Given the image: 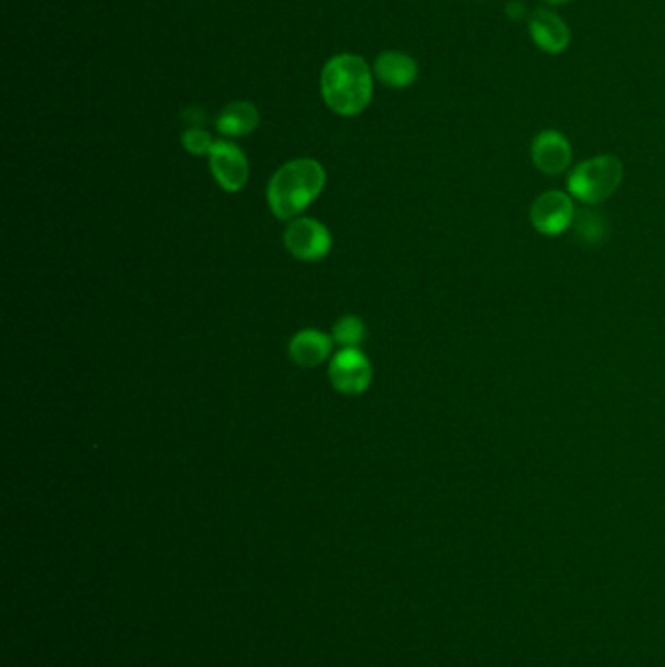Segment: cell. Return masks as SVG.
I'll list each match as a JSON object with an SVG mask.
<instances>
[{
    "label": "cell",
    "mask_w": 665,
    "mask_h": 667,
    "mask_svg": "<svg viewBox=\"0 0 665 667\" xmlns=\"http://www.w3.org/2000/svg\"><path fill=\"white\" fill-rule=\"evenodd\" d=\"M328 375L338 393L361 394L371 385L373 369L358 348H344L330 361Z\"/></svg>",
    "instance_id": "obj_5"
},
{
    "label": "cell",
    "mask_w": 665,
    "mask_h": 667,
    "mask_svg": "<svg viewBox=\"0 0 665 667\" xmlns=\"http://www.w3.org/2000/svg\"><path fill=\"white\" fill-rule=\"evenodd\" d=\"M574 204L564 192H545L531 207V222L541 234L556 237L574 222Z\"/></svg>",
    "instance_id": "obj_7"
},
{
    "label": "cell",
    "mask_w": 665,
    "mask_h": 667,
    "mask_svg": "<svg viewBox=\"0 0 665 667\" xmlns=\"http://www.w3.org/2000/svg\"><path fill=\"white\" fill-rule=\"evenodd\" d=\"M182 145L192 154H209L211 153L215 143L207 131L199 128H192L188 129V131H184V135H182Z\"/></svg>",
    "instance_id": "obj_15"
},
{
    "label": "cell",
    "mask_w": 665,
    "mask_h": 667,
    "mask_svg": "<svg viewBox=\"0 0 665 667\" xmlns=\"http://www.w3.org/2000/svg\"><path fill=\"white\" fill-rule=\"evenodd\" d=\"M373 69L353 53H340L328 61L320 75L325 103L338 116L351 118L366 110L373 98Z\"/></svg>",
    "instance_id": "obj_1"
},
{
    "label": "cell",
    "mask_w": 665,
    "mask_h": 667,
    "mask_svg": "<svg viewBox=\"0 0 665 667\" xmlns=\"http://www.w3.org/2000/svg\"><path fill=\"white\" fill-rule=\"evenodd\" d=\"M574 225H576L578 237L581 240H586V242L598 244V242H603L607 239V229L609 227H607L606 219L601 215L596 214V211L584 209V211L574 217Z\"/></svg>",
    "instance_id": "obj_13"
},
{
    "label": "cell",
    "mask_w": 665,
    "mask_h": 667,
    "mask_svg": "<svg viewBox=\"0 0 665 667\" xmlns=\"http://www.w3.org/2000/svg\"><path fill=\"white\" fill-rule=\"evenodd\" d=\"M209 164L215 181L225 192L235 194L247 186L250 164L247 154L242 153L235 143L217 141L209 153Z\"/></svg>",
    "instance_id": "obj_6"
},
{
    "label": "cell",
    "mask_w": 665,
    "mask_h": 667,
    "mask_svg": "<svg viewBox=\"0 0 665 667\" xmlns=\"http://www.w3.org/2000/svg\"><path fill=\"white\" fill-rule=\"evenodd\" d=\"M546 4H550V7H560V4H566V2H570V0H545Z\"/></svg>",
    "instance_id": "obj_17"
},
{
    "label": "cell",
    "mask_w": 665,
    "mask_h": 667,
    "mask_svg": "<svg viewBox=\"0 0 665 667\" xmlns=\"http://www.w3.org/2000/svg\"><path fill=\"white\" fill-rule=\"evenodd\" d=\"M326 174L313 158L283 164L268 186V201L277 219H293L305 211L325 188Z\"/></svg>",
    "instance_id": "obj_2"
},
{
    "label": "cell",
    "mask_w": 665,
    "mask_h": 667,
    "mask_svg": "<svg viewBox=\"0 0 665 667\" xmlns=\"http://www.w3.org/2000/svg\"><path fill=\"white\" fill-rule=\"evenodd\" d=\"M531 158L538 171L545 172L548 176L563 174L571 163L570 141L564 138L560 131L545 129L533 139Z\"/></svg>",
    "instance_id": "obj_9"
},
{
    "label": "cell",
    "mask_w": 665,
    "mask_h": 667,
    "mask_svg": "<svg viewBox=\"0 0 665 667\" xmlns=\"http://www.w3.org/2000/svg\"><path fill=\"white\" fill-rule=\"evenodd\" d=\"M332 353V340L320 330H303L295 334L290 343L291 360L301 368H316Z\"/></svg>",
    "instance_id": "obj_11"
},
{
    "label": "cell",
    "mask_w": 665,
    "mask_h": 667,
    "mask_svg": "<svg viewBox=\"0 0 665 667\" xmlns=\"http://www.w3.org/2000/svg\"><path fill=\"white\" fill-rule=\"evenodd\" d=\"M373 75L379 83L391 88H406L418 78V63L402 52H383L375 59Z\"/></svg>",
    "instance_id": "obj_10"
},
{
    "label": "cell",
    "mask_w": 665,
    "mask_h": 667,
    "mask_svg": "<svg viewBox=\"0 0 665 667\" xmlns=\"http://www.w3.org/2000/svg\"><path fill=\"white\" fill-rule=\"evenodd\" d=\"M285 247L291 254L305 262H316L332 249V237L316 219H295L285 231Z\"/></svg>",
    "instance_id": "obj_4"
},
{
    "label": "cell",
    "mask_w": 665,
    "mask_h": 667,
    "mask_svg": "<svg viewBox=\"0 0 665 667\" xmlns=\"http://www.w3.org/2000/svg\"><path fill=\"white\" fill-rule=\"evenodd\" d=\"M505 17L512 18L515 22H520L523 18H530L531 14L527 12V7L521 2V0H510L505 4Z\"/></svg>",
    "instance_id": "obj_16"
},
{
    "label": "cell",
    "mask_w": 665,
    "mask_h": 667,
    "mask_svg": "<svg viewBox=\"0 0 665 667\" xmlns=\"http://www.w3.org/2000/svg\"><path fill=\"white\" fill-rule=\"evenodd\" d=\"M623 182V163L613 154H599L578 164L568 176V192L584 204H601Z\"/></svg>",
    "instance_id": "obj_3"
},
{
    "label": "cell",
    "mask_w": 665,
    "mask_h": 667,
    "mask_svg": "<svg viewBox=\"0 0 665 667\" xmlns=\"http://www.w3.org/2000/svg\"><path fill=\"white\" fill-rule=\"evenodd\" d=\"M530 35L541 52L558 55L568 50L571 42L570 26L555 10L537 9L531 12Z\"/></svg>",
    "instance_id": "obj_8"
},
{
    "label": "cell",
    "mask_w": 665,
    "mask_h": 667,
    "mask_svg": "<svg viewBox=\"0 0 665 667\" xmlns=\"http://www.w3.org/2000/svg\"><path fill=\"white\" fill-rule=\"evenodd\" d=\"M367 328L358 317H341L334 326V342L341 348H358L366 340Z\"/></svg>",
    "instance_id": "obj_14"
},
{
    "label": "cell",
    "mask_w": 665,
    "mask_h": 667,
    "mask_svg": "<svg viewBox=\"0 0 665 667\" xmlns=\"http://www.w3.org/2000/svg\"><path fill=\"white\" fill-rule=\"evenodd\" d=\"M260 123L257 106L250 102H232L219 113L217 129L227 138L250 135Z\"/></svg>",
    "instance_id": "obj_12"
}]
</instances>
